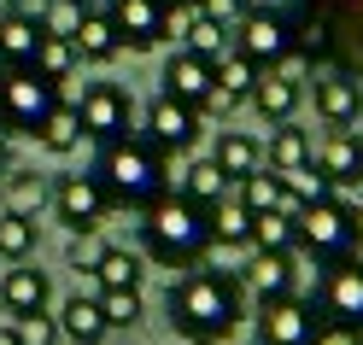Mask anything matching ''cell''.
<instances>
[{"instance_id": "4dcf8cb0", "label": "cell", "mask_w": 363, "mask_h": 345, "mask_svg": "<svg viewBox=\"0 0 363 345\" xmlns=\"http://www.w3.org/2000/svg\"><path fill=\"white\" fill-rule=\"evenodd\" d=\"M252 82H258V64L246 59L240 47H229L217 59V94H229V100H246L252 94Z\"/></svg>"}, {"instance_id": "ffe728a7", "label": "cell", "mask_w": 363, "mask_h": 345, "mask_svg": "<svg viewBox=\"0 0 363 345\" xmlns=\"http://www.w3.org/2000/svg\"><path fill=\"white\" fill-rule=\"evenodd\" d=\"M48 24L35 12H0V64H30Z\"/></svg>"}, {"instance_id": "d6a6232c", "label": "cell", "mask_w": 363, "mask_h": 345, "mask_svg": "<svg viewBox=\"0 0 363 345\" xmlns=\"http://www.w3.org/2000/svg\"><path fill=\"white\" fill-rule=\"evenodd\" d=\"M235 188H240L235 199L246 205V211H276V199H281V170L264 164V170H252V176H240Z\"/></svg>"}, {"instance_id": "30bf717a", "label": "cell", "mask_w": 363, "mask_h": 345, "mask_svg": "<svg viewBox=\"0 0 363 345\" xmlns=\"http://www.w3.org/2000/svg\"><path fill=\"white\" fill-rule=\"evenodd\" d=\"M316 305H305L299 293H281V298H264L258 310V345H311L316 339Z\"/></svg>"}, {"instance_id": "f35d334b", "label": "cell", "mask_w": 363, "mask_h": 345, "mask_svg": "<svg viewBox=\"0 0 363 345\" xmlns=\"http://www.w3.org/2000/svg\"><path fill=\"white\" fill-rule=\"evenodd\" d=\"M311 345H363V328H346V322H316Z\"/></svg>"}, {"instance_id": "d6986e66", "label": "cell", "mask_w": 363, "mask_h": 345, "mask_svg": "<svg viewBox=\"0 0 363 345\" xmlns=\"http://www.w3.org/2000/svg\"><path fill=\"white\" fill-rule=\"evenodd\" d=\"M53 322H59V339H71V345H100L111 334L106 316H100V298H88V293H71Z\"/></svg>"}, {"instance_id": "5bb4252c", "label": "cell", "mask_w": 363, "mask_h": 345, "mask_svg": "<svg viewBox=\"0 0 363 345\" xmlns=\"http://www.w3.org/2000/svg\"><path fill=\"white\" fill-rule=\"evenodd\" d=\"M316 118H323L328 129H352V123H363V82H357L352 71L316 77Z\"/></svg>"}, {"instance_id": "484cf974", "label": "cell", "mask_w": 363, "mask_h": 345, "mask_svg": "<svg viewBox=\"0 0 363 345\" xmlns=\"http://www.w3.org/2000/svg\"><path fill=\"white\" fill-rule=\"evenodd\" d=\"M35 141L48 147L53 158H65V152H77V147H82V118H77V106H71V100H59V106L48 111V123L35 129Z\"/></svg>"}, {"instance_id": "cb8c5ba5", "label": "cell", "mask_w": 363, "mask_h": 345, "mask_svg": "<svg viewBox=\"0 0 363 345\" xmlns=\"http://www.w3.org/2000/svg\"><path fill=\"white\" fill-rule=\"evenodd\" d=\"M0 188H6V211H24V217H41L53 199V181L35 176L24 164H6V176H0Z\"/></svg>"}, {"instance_id": "8d00e7d4", "label": "cell", "mask_w": 363, "mask_h": 345, "mask_svg": "<svg viewBox=\"0 0 363 345\" xmlns=\"http://www.w3.org/2000/svg\"><path fill=\"white\" fill-rule=\"evenodd\" d=\"M12 334L18 345H59V322L48 310H35V316H12Z\"/></svg>"}, {"instance_id": "74e56055", "label": "cell", "mask_w": 363, "mask_h": 345, "mask_svg": "<svg viewBox=\"0 0 363 345\" xmlns=\"http://www.w3.org/2000/svg\"><path fill=\"white\" fill-rule=\"evenodd\" d=\"M194 6H199V18H211V24H223V30H235L240 18H246L240 0H194Z\"/></svg>"}, {"instance_id": "8992f818", "label": "cell", "mask_w": 363, "mask_h": 345, "mask_svg": "<svg viewBox=\"0 0 363 345\" xmlns=\"http://www.w3.org/2000/svg\"><path fill=\"white\" fill-rule=\"evenodd\" d=\"M77 118H82V135H88V141L106 147V141H123V135H129L135 100L123 94L118 82H88L82 100H77Z\"/></svg>"}, {"instance_id": "6da1fadb", "label": "cell", "mask_w": 363, "mask_h": 345, "mask_svg": "<svg viewBox=\"0 0 363 345\" xmlns=\"http://www.w3.org/2000/svg\"><path fill=\"white\" fill-rule=\"evenodd\" d=\"M240 316H246V287L229 269L194 264V269H182V281L170 287V328L182 339H194V345L229 339L240 328Z\"/></svg>"}, {"instance_id": "603a6c76", "label": "cell", "mask_w": 363, "mask_h": 345, "mask_svg": "<svg viewBox=\"0 0 363 345\" xmlns=\"http://www.w3.org/2000/svg\"><path fill=\"white\" fill-rule=\"evenodd\" d=\"M71 47H77V59H88V64H111V59L123 53V41H118V30H111V12H106V6H100V12H82Z\"/></svg>"}, {"instance_id": "681fc988", "label": "cell", "mask_w": 363, "mask_h": 345, "mask_svg": "<svg viewBox=\"0 0 363 345\" xmlns=\"http://www.w3.org/2000/svg\"><path fill=\"white\" fill-rule=\"evenodd\" d=\"M357 141H363V135H357Z\"/></svg>"}, {"instance_id": "3957f363", "label": "cell", "mask_w": 363, "mask_h": 345, "mask_svg": "<svg viewBox=\"0 0 363 345\" xmlns=\"http://www.w3.org/2000/svg\"><path fill=\"white\" fill-rule=\"evenodd\" d=\"M141 217H147L141 222V251L152 264H164V269L206 264V251H211V211L206 205H194L182 193H164V199H152Z\"/></svg>"}, {"instance_id": "7dc6e473", "label": "cell", "mask_w": 363, "mask_h": 345, "mask_svg": "<svg viewBox=\"0 0 363 345\" xmlns=\"http://www.w3.org/2000/svg\"><path fill=\"white\" fill-rule=\"evenodd\" d=\"M164 6H188V0H164Z\"/></svg>"}, {"instance_id": "f6af8a7d", "label": "cell", "mask_w": 363, "mask_h": 345, "mask_svg": "<svg viewBox=\"0 0 363 345\" xmlns=\"http://www.w3.org/2000/svg\"><path fill=\"white\" fill-rule=\"evenodd\" d=\"M0 345H18V334H12V322H6V328H0Z\"/></svg>"}, {"instance_id": "f546056e", "label": "cell", "mask_w": 363, "mask_h": 345, "mask_svg": "<svg viewBox=\"0 0 363 345\" xmlns=\"http://www.w3.org/2000/svg\"><path fill=\"white\" fill-rule=\"evenodd\" d=\"M35 71L41 77H48V82H71V71H77V47H71V41H65V35H41V47H35Z\"/></svg>"}, {"instance_id": "7c38bea8", "label": "cell", "mask_w": 363, "mask_h": 345, "mask_svg": "<svg viewBox=\"0 0 363 345\" xmlns=\"http://www.w3.org/2000/svg\"><path fill=\"white\" fill-rule=\"evenodd\" d=\"M111 30H118V41L129 53H152L164 35V0H111Z\"/></svg>"}, {"instance_id": "ac0fdd59", "label": "cell", "mask_w": 363, "mask_h": 345, "mask_svg": "<svg viewBox=\"0 0 363 345\" xmlns=\"http://www.w3.org/2000/svg\"><path fill=\"white\" fill-rule=\"evenodd\" d=\"M293 258H299V251H258L252 264L240 269V287L246 293H258V305L264 298H281V293H293Z\"/></svg>"}, {"instance_id": "52a82bcc", "label": "cell", "mask_w": 363, "mask_h": 345, "mask_svg": "<svg viewBox=\"0 0 363 345\" xmlns=\"http://www.w3.org/2000/svg\"><path fill=\"white\" fill-rule=\"evenodd\" d=\"M316 316L363 328V258H340V264L323 269V281H316Z\"/></svg>"}, {"instance_id": "4fadbf2b", "label": "cell", "mask_w": 363, "mask_h": 345, "mask_svg": "<svg viewBox=\"0 0 363 345\" xmlns=\"http://www.w3.org/2000/svg\"><path fill=\"white\" fill-rule=\"evenodd\" d=\"M164 94L170 100H182V106H194L199 118H206V106H211V94H217V64L211 59H199V53H170V64H164Z\"/></svg>"}, {"instance_id": "d4e9b609", "label": "cell", "mask_w": 363, "mask_h": 345, "mask_svg": "<svg viewBox=\"0 0 363 345\" xmlns=\"http://www.w3.org/2000/svg\"><path fill=\"white\" fill-rule=\"evenodd\" d=\"M176 193H182V199H194V205H206V211H211L217 199H229V176H223V170L211 164V158H199V164H188V170L176 176Z\"/></svg>"}, {"instance_id": "277c9868", "label": "cell", "mask_w": 363, "mask_h": 345, "mask_svg": "<svg viewBox=\"0 0 363 345\" xmlns=\"http://www.w3.org/2000/svg\"><path fill=\"white\" fill-rule=\"evenodd\" d=\"M59 106V82H48L35 64H0V135H35Z\"/></svg>"}, {"instance_id": "ee69618b", "label": "cell", "mask_w": 363, "mask_h": 345, "mask_svg": "<svg viewBox=\"0 0 363 345\" xmlns=\"http://www.w3.org/2000/svg\"><path fill=\"white\" fill-rule=\"evenodd\" d=\"M240 6H246V12H269V6H276V0H240Z\"/></svg>"}, {"instance_id": "e0dca14e", "label": "cell", "mask_w": 363, "mask_h": 345, "mask_svg": "<svg viewBox=\"0 0 363 345\" xmlns=\"http://www.w3.org/2000/svg\"><path fill=\"white\" fill-rule=\"evenodd\" d=\"M316 170H323L334 188H357L363 181V141L352 129H334L323 147H316Z\"/></svg>"}, {"instance_id": "e575fe53", "label": "cell", "mask_w": 363, "mask_h": 345, "mask_svg": "<svg viewBox=\"0 0 363 345\" xmlns=\"http://www.w3.org/2000/svg\"><path fill=\"white\" fill-rule=\"evenodd\" d=\"M182 41H188V53H199V59H223V53H229V41H235V30H223V24H211V18H199V6H194V24H188V35H182Z\"/></svg>"}, {"instance_id": "5b68a950", "label": "cell", "mask_w": 363, "mask_h": 345, "mask_svg": "<svg viewBox=\"0 0 363 345\" xmlns=\"http://www.w3.org/2000/svg\"><path fill=\"white\" fill-rule=\"evenodd\" d=\"M293 234H299V251L316 264H340V258H352L357 240H352V205H340L334 193L328 199H311L299 217H293Z\"/></svg>"}, {"instance_id": "7a4b0ae2", "label": "cell", "mask_w": 363, "mask_h": 345, "mask_svg": "<svg viewBox=\"0 0 363 345\" xmlns=\"http://www.w3.org/2000/svg\"><path fill=\"white\" fill-rule=\"evenodd\" d=\"M88 176L100 181V193H106L111 211H147L152 199L170 193V158L152 152L147 141H135V135L106 141L94 152V164H88Z\"/></svg>"}, {"instance_id": "9c48e42d", "label": "cell", "mask_w": 363, "mask_h": 345, "mask_svg": "<svg viewBox=\"0 0 363 345\" xmlns=\"http://www.w3.org/2000/svg\"><path fill=\"white\" fill-rule=\"evenodd\" d=\"M141 141H147L152 152H164V158L188 152V147L199 141V111L182 106V100H170V94H158V100L147 106V118H141Z\"/></svg>"}, {"instance_id": "7402d4cb", "label": "cell", "mask_w": 363, "mask_h": 345, "mask_svg": "<svg viewBox=\"0 0 363 345\" xmlns=\"http://www.w3.org/2000/svg\"><path fill=\"white\" fill-rule=\"evenodd\" d=\"M211 164L229 176V188H235L240 176L264 170V141H252V135H240V129H223V135H217V147H211Z\"/></svg>"}, {"instance_id": "4316f807", "label": "cell", "mask_w": 363, "mask_h": 345, "mask_svg": "<svg viewBox=\"0 0 363 345\" xmlns=\"http://www.w3.org/2000/svg\"><path fill=\"white\" fill-rule=\"evenodd\" d=\"M252 217L240 199H217L211 205V246H252Z\"/></svg>"}, {"instance_id": "7bdbcfd3", "label": "cell", "mask_w": 363, "mask_h": 345, "mask_svg": "<svg viewBox=\"0 0 363 345\" xmlns=\"http://www.w3.org/2000/svg\"><path fill=\"white\" fill-rule=\"evenodd\" d=\"M6 164H12V141L0 135V176H6Z\"/></svg>"}, {"instance_id": "2e32d148", "label": "cell", "mask_w": 363, "mask_h": 345, "mask_svg": "<svg viewBox=\"0 0 363 345\" xmlns=\"http://www.w3.org/2000/svg\"><path fill=\"white\" fill-rule=\"evenodd\" d=\"M299 94H305V88L293 82L287 71L269 64V71H258V82H252V94H246V100H252V111H258L264 123H287L293 111H299Z\"/></svg>"}, {"instance_id": "44dd1931", "label": "cell", "mask_w": 363, "mask_h": 345, "mask_svg": "<svg viewBox=\"0 0 363 345\" xmlns=\"http://www.w3.org/2000/svg\"><path fill=\"white\" fill-rule=\"evenodd\" d=\"M316 158V141H311V129H299V123H269V141H264V164L269 170H299V164H311Z\"/></svg>"}, {"instance_id": "1f68e13d", "label": "cell", "mask_w": 363, "mask_h": 345, "mask_svg": "<svg viewBox=\"0 0 363 345\" xmlns=\"http://www.w3.org/2000/svg\"><path fill=\"white\" fill-rule=\"evenodd\" d=\"M252 251H299L293 217H281V211H258V217H252Z\"/></svg>"}, {"instance_id": "f1b7e54d", "label": "cell", "mask_w": 363, "mask_h": 345, "mask_svg": "<svg viewBox=\"0 0 363 345\" xmlns=\"http://www.w3.org/2000/svg\"><path fill=\"white\" fill-rule=\"evenodd\" d=\"M100 281V293L106 287H141V258H135V251H123V246H106L100 251V264L88 269Z\"/></svg>"}, {"instance_id": "ab89813d", "label": "cell", "mask_w": 363, "mask_h": 345, "mask_svg": "<svg viewBox=\"0 0 363 345\" xmlns=\"http://www.w3.org/2000/svg\"><path fill=\"white\" fill-rule=\"evenodd\" d=\"M100 251H106V246H100L94 234H71V269H94Z\"/></svg>"}, {"instance_id": "b9f144b4", "label": "cell", "mask_w": 363, "mask_h": 345, "mask_svg": "<svg viewBox=\"0 0 363 345\" xmlns=\"http://www.w3.org/2000/svg\"><path fill=\"white\" fill-rule=\"evenodd\" d=\"M0 12H35V0H0Z\"/></svg>"}, {"instance_id": "60d3db41", "label": "cell", "mask_w": 363, "mask_h": 345, "mask_svg": "<svg viewBox=\"0 0 363 345\" xmlns=\"http://www.w3.org/2000/svg\"><path fill=\"white\" fill-rule=\"evenodd\" d=\"M352 240H357V246H363V199H357V205H352Z\"/></svg>"}, {"instance_id": "9a60e30c", "label": "cell", "mask_w": 363, "mask_h": 345, "mask_svg": "<svg viewBox=\"0 0 363 345\" xmlns=\"http://www.w3.org/2000/svg\"><path fill=\"white\" fill-rule=\"evenodd\" d=\"M48 298H53V281L30 258L0 275V305H6V316H35V310H48Z\"/></svg>"}, {"instance_id": "d590c367", "label": "cell", "mask_w": 363, "mask_h": 345, "mask_svg": "<svg viewBox=\"0 0 363 345\" xmlns=\"http://www.w3.org/2000/svg\"><path fill=\"white\" fill-rule=\"evenodd\" d=\"M82 0H48V6H41L35 18H41V24H48V35H65V41H71L77 35V24H82Z\"/></svg>"}, {"instance_id": "ba28073f", "label": "cell", "mask_w": 363, "mask_h": 345, "mask_svg": "<svg viewBox=\"0 0 363 345\" xmlns=\"http://www.w3.org/2000/svg\"><path fill=\"white\" fill-rule=\"evenodd\" d=\"M235 47L252 59L258 71H269V64H281L293 47H299V30H293L276 6H269V12H246L235 24Z\"/></svg>"}, {"instance_id": "836d02e7", "label": "cell", "mask_w": 363, "mask_h": 345, "mask_svg": "<svg viewBox=\"0 0 363 345\" xmlns=\"http://www.w3.org/2000/svg\"><path fill=\"white\" fill-rule=\"evenodd\" d=\"M94 298H100V316H106L111 334L141 322V287H106V293H94Z\"/></svg>"}, {"instance_id": "c3c4849f", "label": "cell", "mask_w": 363, "mask_h": 345, "mask_svg": "<svg viewBox=\"0 0 363 345\" xmlns=\"http://www.w3.org/2000/svg\"><path fill=\"white\" fill-rule=\"evenodd\" d=\"M357 6H363V0H357Z\"/></svg>"}, {"instance_id": "bcb514c9", "label": "cell", "mask_w": 363, "mask_h": 345, "mask_svg": "<svg viewBox=\"0 0 363 345\" xmlns=\"http://www.w3.org/2000/svg\"><path fill=\"white\" fill-rule=\"evenodd\" d=\"M82 6H88V12H100V6H111V0H82Z\"/></svg>"}, {"instance_id": "83f0119b", "label": "cell", "mask_w": 363, "mask_h": 345, "mask_svg": "<svg viewBox=\"0 0 363 345\" xmlns=\"http://www.w3.org/2000/svg\"><path fill=\"white\" fill-rule=\"evenodd\" d=\"M35 240H41L35 217H24V211H0V258H6V264L35 258Z\"/></svg>"}, {"instance_id": "8fae6325", "label": "cell", "mask_w": 363, "mask_h": 345, "mask_svg": "<svg viewBox=\"0 0 363 345\" xmlns=\"http://www.w3.org/2000/svg\"><path fill=\"white\" fill-rule=\"evenodd\" d=\"M48 205H53V217H59L65 228H71V234H94V228L106 222V211H111L94 176H59Z\"/></svg>"}]
</instances>
